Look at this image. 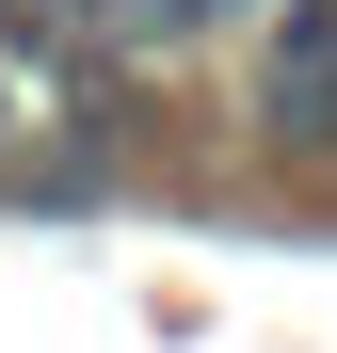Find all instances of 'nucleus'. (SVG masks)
<instances>
[{
    "mask_svg": "<svg viewBox=\"0 0 337 353\" xmlns=\"http://www.w3.org/2000/svg\"><path fill=\"white\" fill-rule=\"evenodd\" d=\"M257 129H273V145H337V0H305V17L273 32V65H257Z\"/></svg>",
    "mask_w": 337,
    "mask_h": 353,
    "instance_id": "nucleus-1",
    "label": "nucleus"
}]
</instances>
